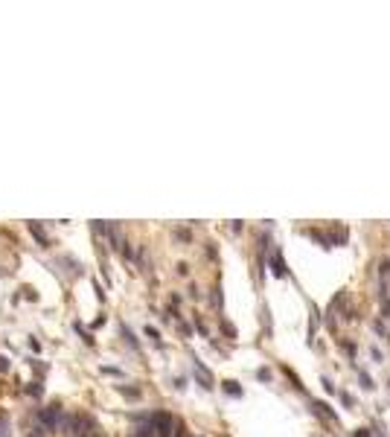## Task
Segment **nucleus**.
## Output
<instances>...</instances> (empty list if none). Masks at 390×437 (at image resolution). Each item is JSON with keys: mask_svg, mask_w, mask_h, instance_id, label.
Segmentation results:
<instances>
[{"mask_svg": "<svg viewBox=\"0 0 390 437\" xmlns=\"http://www.w3.org/2000/svg\"><path fill=\"white\" fill-rule=\"evenodd\" d=\"M38 420L47 426V432H61V428H67V414L58 408V405H50V408H41L38 411Z\"/></svg>", "mask_w": 390, "mask_h": 437, "instance_id": "1", "label": "nucleus"}, {"mask_svg": "<svg viewBox=\"0 0 390 437\" xmlns=\"http://www.w3.org/2000/svg\"><path fill=\"white\" fill-rule=\"evenodd\" d=\"M149 422H152L154 437H172V432H175V417H172L169 411H154V414H149Z\"/></svg>", "mask_w": 390, "mask_h": 437, "instance_id": "2", "label": "nucleus"}, {"mask_svg": "<svg viewBox=\"0 0 390 437\" xmlns=\"http://www.w3.org/2000/svg\"><path fill=\"white\" fill-rule=\"evenodd\" d=\"M67 428L73 437H93L96 422H93V417H87V414H73L67 420Z\"/></svg>", "mask_w": 390, "mask_h": 437, "instance_id": "3", "label": "nucleus"}, {"mask_svg": "<svg viewBox=\"0 0 390 437\" xmlns=\"http://www.w3.org/2000/svg\"><path fill=\"white\" fill-rule=\"evenodd\" d=\"M312 411H318V414H321V417H326V420H335V422H338V414H335V411H332L326 402H318V400H315V402H312Z\"/></svg>", "mask_w": 390, "mask_h": 437, "instance_id": "4", "label": "nucleus"}, {"mask_svg": "<svg viewBox=\"0 0 390 437\" xmlns=\"http://www.w3.org/2000/svg\"><path fill=\"white\" fill-rule=\"evenodd\" d=\"M26 228H29V234H32L35 239H38V242H41V245H44V248H47V245H50V239H47V234H44V230H41V228H38V222H29V224H26Z\"/></svg>", "mask_w": 390, "mask_h": 437, "instance_id": "5", "label": "nucleus"}, {"mask_svg": "<svg viewBox=\"0 0 390 437\" xmlns=\"http://www.w3.org/2000/svg\"><path fill=\"white\" fill-rule=\"evenodd\" d=\"M271 271L277 274V277H286V266H283V254L280 251L271 256Z\"/></svg>", "mask_w": 390, "mask_h": 437, "instance_id": "6", "label": "nucleus"}, {"mask_svg": "<svg viewBox=\"0 0 390 437\" xmlns=\"http://www.w3.org/2000/svg\"><path fill=\"white\" fill-rule=\"evenodd\" d=\"M358 379H361V388H364V390H373V379H370V373H367V370H358Z\"/></svg>", "mask_w": 390, "mask_h": 437, "instance_id": "7", "label": "nucleus"}, {"mask_svg": "<svg viewBox=\"0 0 390 437\" xmlns=\"http://www.w3.org/2000/svg\"><path fill=\"white\" fill-rule=\"evenodd\" d=\"M224 390H227L230 396H242V388H239V382H230V379L224 382Z\"/></svg>", "mask_w": 390, "mask_h": 437, "instance_id": "8", "label": "nucleus"}, {"mask_svg": "<svg viewBox=\"0 0 390 437\" xmlns=\"http://www.w3.org/2000/svg\"><path fill=\"white\" fill-rule=\"evenodd\" d=\"M172 437H187V426L181 420H175V432H172Z\"/></svg>", "mask_w": 390, "mask_h": 437, "instance_id": "9", "label": "nucleus"}, {"mask_svg": "<svg viewBox=\"0 0 390 437\" xmlns=\"http://www.w3.org/2000/svg\"><path fill=\"white\" fill-rule=\"evenodd\" d=\"M221 303H224V298H221V286H216V288H213V306L221 309Z\"/></svg>", "mask_w": 390, "mask_h": 437, "instance_id": "10", "label": "nucleus"}, {"mask_svg": "<svg viewBox=\"0 0 390 437\" xmlns=\"http://www.w3.org/2000/svg\"><path fill=\"white\" fill-rule=\"evenodd\" d=\"M344 350H347L350 358H356V344H353V341H344Z\"/></svg>", "mask_w": 390, "mask_h": 437, "instance_id": "11", "label": "nucleus"}, {"mask_svg": "<svg viewBox=\"0 0 390 437\" xmlns=\"http://www.w3.org/2000/svg\"><path fill=\"white\" fill-rule=\"evenodd\" d=\"M119 390H122L128 400H137V396H140V390H134V388H119Z\"/></svg>", "mask_w": 390, "mask_h": 437, "instance_id": "12", "label": "nucleus"}, {"mask_svg": "<svg viewBox=\"0 0 390 437\" xmlns=\"http://www.w3.org/2000/svg\"><path fill=\"white\" fill-rule=\"evenodd\" d=\"M373 330H376V336L388 338V330H385V326H382V320H376V324H373Z\"/></svg>", "mask_w": 390, "mask_h": 437, "instance_id": "13", "label": "nucleus"}, {"mask_svg": "<svg viewBox=\"0 0 390 437\" xmlns=\"http://www.w3.org/2000/svg\"><path fill=\"white\" fill-rule=\"evenodd\" d=\"M256 379H262V382H268V379H271V373H268V370L262 368V370H256Z\"/></svg>", "mask_w": 390, "mask_h": 437, "instance_id": "14", "label": "nucleus"}, {"mask_svg": "<svg viewBox=\"0 0 390 437\" xmlns=\"http://www.w3.org/2000/svg\"><path fill=\"white\" fill-rule=\"evenodd\" d=\"M221 330H224V332H227V336H230V338H236V330H233V326H230V324H227V320H224V324H221Z\"/></svg>", "mask_w": 390, "mask_h": 437, "instance_id": "15", "label": "nucleus"}, {"mask_svg": "<svg viewBox=\"0 0 390 437\" xmlns=\"http://www.w3.org/2000/svg\"><path fill=\"white\" fill-rule=\"evenodd\" d=\"M370 356H373V362H385V356H382V350H379V347H373V350H370Z\"/></svg>", "mask_w": 390, "mask_h": 437, "instance_id": "16", "label": "nucleus"}, {"mask_svg": "<svg viewBox=\"0 0 390 437\" xmlns=\"http://www.w3.org/2000/svg\"><path fill=\"white\" fill-rule=\"evenodd\" d=\"M353 437H370V428H356V432H353Z\"/></svg>", "mask_w": 390, "mask_h": 437, "instance_id": "17", "label": "nucleus"}, {"mask_svg": "<svg viewBox=\"0 0 390 437\" xmlns=\"http://www.w3.org/2000/svg\"><path fill=\"white\" fill-rule=\"evenodd\" d=\"M102 373H108V376H122L117 368H102Z\"/></svg>", "mask_w": 390, "mask_h": 437, "instance_id": "18", "label": "nucleus"}, {"mask_svg": "<svg viewBox=\"0 0 390 437\" xmlns=\"http://www.w3.org/2000/svg\"><path fill=\"white\" fill-rule=\"evenodd\" d=\"M3 370H9V358H6V356H0V373H3Z\"/></svg>", "mask_w": 390, "mask_h": 437, "instance_id": "19", "label": "nucleus"}, {"mask_svg": "<svg viewBox=\"0 0 390 437\" xmlns=\"http://www.w3.org/2000/svg\"><path fill=\"white\" fill-rule=\"evenodd\" d=\"M146 336H149V338H160V336H157V330H154V326H146Z\"/></svg>", "mask_w": 390, "mask_h": 437, "instance_id": "20", "label": "nucleus"}]
</instances>
